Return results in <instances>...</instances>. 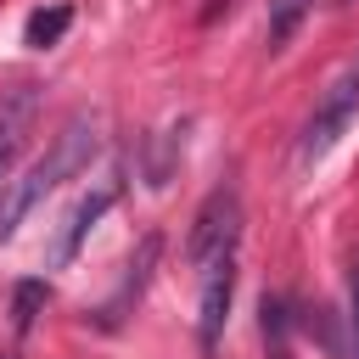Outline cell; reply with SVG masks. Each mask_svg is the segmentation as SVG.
Listing matches in <instances>:
<instances>
[{"mask_svg":"<svg viewBox=\"0 0 359 359\" xmlns=\"http://www.w3.org/2000/svg\"><path fill=\"white\" fill-rule=\"evenodd\" d=\"M95 151H101V123H95L90 112H73V118L56 129V140L45 146V157H39L22 180H6V185H0V241H11L17 224H22L56 185H67L73 174H84Z\"/></svg>","mask_w":359,"mask_h":359,"instance_id":"1","label":"cell"},{"mask_svg":"<svg viewBox=\"0 0 359 359\" xmlns=\"http://www.w3.org/2000/svg\"><path fill=\"white\" fill-rule=\"evenodd\" d=\"M353 112H359V56L342 62V73L320 90V101H314V112H309V123H303V140H297V163H303V168L320 163V157L342 140V129L353 123Z\"/></svg>","mask_w":359,"mask_h":359,"instance_id":"2","label":"cell"},{"mask_svg":"<svg viewBox=\"0 0 359 359\" xmlns=\"http://www.w3.org/2000/svg\"><path fill=\"white\" fill-rule=\"evenodd\" d=\"M236 241H241V196H236V185H219V191L196 208V219H191L185 258L202 269V264H213L219 252H236Z\"/></svg>","mask_w":359,"mask_h":359,"instance_id":"3","label":"cell"},{"mask_svg":"<svg viewBox=\"0 0 359 359\" xmlns=\"http://www.w3.org/2000/svg\"><path fill=\"white\" fill-rule=\"evenodd\" d=\"M157 264H163V236H157V230H146V236L135 241V252H129V264H123V275H118L112 297L95 309V325H101V331H118V325L135 314V303L146 297V286H151Z\"/></svg>","mask_w":359,"mask_h":359,"instance_id":"4","label":"cell"},{"mask_svg":"<svg viewBox=\"0 0 359 359\" xmlns=\"http://www.w3.org/2000/svg\"><path fill=\"white\" fill-rule=\"evenodd\" d=\"M118 191H123V185H118V174H107V180H101L95 191H84V196L73 202V213L62 219V236H56V247H50V269H67V264L79 258L84 236H90V230L101 224V213H107V208L118 202Z\"/></svg>","mask_w":359,"mask_h":359,"instance_id":"5","label":"cell"},{"mask_svg":"<svg viewBox=\"0 0 359 359\" xmlns=\"http://www.w3.org/2000/svg\"><path fill=\"white\" fill-rule=\"evenodd\" d=\"M230 297H236V252H219L213 264H202V314H196L202 353L219 348L224 320H230Z\"/></svg>","mask_w":359,"mask_h":359,"instance_id":"6","label":"cell"},{"mask_svg":"<svg viewBox=\"0 0 359 359\" xmlns=\"http://www.w3.org/2000/svg\"><path fill=\"white\" fill-rule=\"evenodd\" d=\"M34 112H39L34 90H11L0 101V185H6V174H11V163L22 151V140H28V129H34Z\"/></svg>","mask_w":359,"mask_h":359,"instance_id":"7","label":"cell"},{"mask_svg":"<svg viewBox=\"0 0 359 359\" xmlns=\"http://www.w3.org/2000/svg\"><path fill=\"white\" fill-rule=\"evenodd\" d=\"M258 325H264V359H292V314L280 297H264L258 303Z\"/></svg>","mask_w":359,"mask_h":359,"instance_id":"8","label":"cell"},{"mask_svg":"<svg viewBox=\"0 0 359 359\" xmlns=\"http://www.w3.org/2000/svg\"><path fill=\"white\" fill-rule=\"evenodd\" d=\"M180 146H185V118H180V123H168V129L151 140V157H146V185H157V191L168 185V174H174V151H180Z\"/></svg>","mask_w":359,"mask_h":359,"instance_id":"9","label":"cell"},{"mask_svg":"<svg viewBox=\"0 0 359 359\" xmlns=\"http://www.w3.org/2000/svg\"><path fill=\"white\" fill-rule=\"evenodd\" d=\"M45 303H50V286L45 280H17V292H11V331L28 337L34 320L45 314Z\"/></svg>","mask_w":359,"mask_h":359,"instance_id":"10","label":"cell"},{"mask_svg":"<svg viewBox=\"0 0 359 359\" xmlns=\"http://www.w3.org/2000/svg\"><path fill=\"white\" fill-rule=\"evenodd\" d=\"M67 28H73V6H39V11L28 17V28H22V39H28L34 50H45V45H56Z\"/></svg>","mask_w":359,"mask_h":359,"instance_id":"11","label":"cell"},{"mask_svg":"<svg viewBox=\"0 0 359 359\" xmlns=\"http://www.w3.org/2000/svg\"><path fill=\"white\" fill-rule=\"evenodd\" d=\"M309 6H314V0H269V39H275V45L292 39L297 22L309 17Z\"/></svg>","mask_w":359,"mask_h":359,"instance_id":"12","label":"cell"},{"mask_svg":"<svg viewBox=\"0 0 359 359\" xmlns=\"http://www.w3.org/2000/svg\"><path fill=\"white\" fill-rule=\"evenodd\" d=\"M348 325H353V353H359V269L348 280Z\"/></svg>","mask_w":359,"mask_h":359,"instance_id":"13","label":"cell"}]
</instances>
